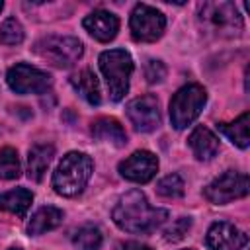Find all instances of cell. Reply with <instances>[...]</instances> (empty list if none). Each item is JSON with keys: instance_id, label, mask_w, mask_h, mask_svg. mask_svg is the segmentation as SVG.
I'll list each match as a JSON object with an SVG mask.
<instances>
[{"instance_id": "obj_1", "label": "cell", "mask_w": 250, "mask_h": 250, "mask_svg": "<svg viewBox=\"0 0 250 250\" xmlns=\"http://www.w3.org/2000/svg\"><path fill=\"white\" fill-rule=\"evenodd\" d=\"M111 217L113 223L125 232L148 234L168 219V211L150 207L141 189H131L117 199Z\"/></svg>"}, {"instance_id": "obj_2", "label": "cell", "mask_w": 250, "mask_h": 250, "mask_svg": "<svg viewBox=\"0 0 250 250\" xmlns=\"http://www.w3.org/2000/svg\"><path fill=\"white\" fill-rule=\"evenodd\" d=\"M94 170V162L86 152L72 150L62 156L53 172V188L62 197H74L82 193Z\"/></svg>"}, {"instance_id": "obj_3", "label": "cell", "mask_w": 250, "mask_h": 250, "mask_svg": "<svg viewBox=\"0 0 250 250\" xmlns=\"http://www.w3.org/2000/svg\"><path fill=\"white\" fill-rule=\"evenodd\" d=\"M199 23L207 33L223 39L238 37L244 29L240 12L232 2H227V0L203 2L199 6Z\"/></svg>"}, {"instance_id": "obj_4", "label": "cell", "mask_w": 250, "mask_h": 250, "mask_svg": "<svg viewBox=\"0 0 250 250\" xmlns=\"http://www.w3.org/2000/svg\"><path fill=\"white\" fill-rule=\"evenodd\" d=\"M100 70L105 78L109 98L113 102H121L129 92V78L133 74V59L125 49H109L104 51L98 59Z\"/></svg>"}, {"instance_id": "obj_5", "label": "cell", "mask_w": 250, "mask_h": 250, "mask_svg": "<svg viewBox=\"0 0 250 250\" xmlns=\"http://www.w3.org/2000/svg\"><path fill=\"white\" fill-rule=\"evenodd\" d=\"M207 102V92L201 84H188L182 86L170 100V121L176 129H186L191 125L203 105Z\"/></svg>"}, {"instance_id": "obj_6", "label": "cell", "mask_w": 250, "mask_h": 250, "mask_svg": "<svg viewBox=\"0 0 250 250\" xmlns=\"http://www.w3.org/2000/svg\"><path fill=\"white\" fill-rule=\"evenodd\" d=\"M33 53L43 61L51 62L59 68L72 66L84 53V45L76 37H62V35H47L33 45Z\"/></svg>"}, {"instance_id": "obj_7", "label": "cell", "mask_w": 250, "mask_h": 250, "mask_svg": "<svg viewBox=\"0 0 250 250\" xmlns=\"http://www.w3.org/2000/svg\"><path fill=\"white\" fill-rule=\"evenodd\" d=\"M129 29L135 41L152 43L162 37L166 29V18L160 10L148 6V4H137L131 12Z\"/></svg>"}, {"instance_id": "obj_8", "label": "cell", "mask_w": 250, "mask_h": 250, "mask_svg": "<svg viewBox=\"0 0 250 250\" xmlns=\"http://www.w3.org/2000/svg\"><path fill=\"white\" fill-rule=\"evenodd\" d=\"M248 191H250L248 176L229 170V172L221 174L219 178H215L211 184H207L203 189V195L207 197V201H211L215 205H225L234 199L246 197Z\"/></svg>"}, {"instance_id": "obj_9", "label": "cell", "mask_w": 250, "mask_h": 250, "mask_svg": "<svg viewBox=\"0 0 250 250\" xmlns=\"http://www.w3.org/2000/svg\"><path fill=\"white\" fill-rule=\"evenodd\" d=\"M6 82L16 94H41L51 86V76L41 68L18 62L8 70Z\"/></svg>"}, {"instance_id": "obj_10", "label": "cell", "mask_w": 250, "mask_h": 250, "mask_svg": "<svg viewBox=\"0 0 250 250\" xmlns=\"http://www.w3.org/2000/svg\"><path fill=\"white\" fill-rule=\"evenodd\" d=\"M127 117L135 125L137 131L141 133H150L160 125V109H158V100L150 94L135 98L127 104L125 107Z\"/></svg>"}, {"instance_id": "obj_11", "label": "cell", "mask_w": 250, "mask_h": 250, "mask_svg": "<svg viewBox=\"0 0 250 250\" xmlns=\"http://www.w3.org/2000/svg\"><path fill=\"white\" fill-rule=\"evenodd\" d=\"M158 172V158L150 150H137L119 162V174L135 184L150 182Z\"/></svg>"}, {"instance_id": "obj_12", "label": "cell", "mask_w": 250, "mask_h": 250, "mask_svg": "<svg viewBox=\"0 0 250 250\" xmlns=\"http://www.w3.org/2000/svg\"><path fill=\"white\" fill-rule=\"evenodd\" d=\"M205 242L209 250H242L248 236L229 221H217L209 227Z\"/></svg>"}, {"instance_id": "obj_13", "label": "cell", "mask_w": 250, "mask_h": 250, "mask_svg": "<svg viewBox=\"0 0 250 250\" xmlns=\"http://www.w3.org/2000/svg\"><path fill=\"white\" fill-rule=\"evenodd\" d=\"M82 25L94 39L107 43L119 31V18L107 10H94L84 18Z\"/></svg>"}, {"instance_id": "obj_14", "label": "cell", "mask_w": 250, "mask_h": 250, "mask_svg": "<svg viewBox=\"0 0 250 250\" xmlns=\"http://www.w3.org/2000/svg\"><path fill=\"white\" fill-rule=\"evenodd\" d=\"M188 145L197 160H211L219 152V139L215 133L203 125H197L188 137Z\"/></svg>"}, {"instance_id": "obj_15", "label": "cell", "mask_w": 250, "mask_h": 250, "mask_svg": "<svg viewBox=\"0 0 250 250\" xmlns=\"http://www.w3.org/2000/svg\"><path fill=\"white\" fill-rule=\"evenodd\" d=\"M55 156V146L47 143H37L27 152V178L33 182H41L51 160Z\"/></svg>"}, {"instance_id": "obj_16", "label": "cell", "mask_w": 250, "mask_h": 250, "mask_svg": "<svg viewBox=\"0 0 250 250\" xmlns=\"http://www.w3.org/2000/svg\"><path fill=\"white\" fill-rule=\"evenodd\" d=\"M92 137L98 141L111 143L113 146H125L127 145V133L121 127V123L113 117H98L92 123Z\"/></svg>"}, {"instance_id": "obj_17", "label": "cell", "mask_w": 250, "mask_h": 250, "mask_svg": "<svg viewBox=\"0 0 250 250\" xmlns=\"http://www.w3.org/2000/svg\"><path fill=\"white\" fill-rule=\"evenodd\" d=\"M62 217H64V213L59 207H53V205L39 207L29 219L27 232L31 236H39V234H43L47 230H53L62 223Z\"/></svg>"}, {"instance_id": "obj_18", "label": "cell", "mask_w": 250, "mask_h": 250, "mask_svg": "<svg viewBox=\"0 0 250 250\" xmlns=\"http://www.w3.org/2000/svg\"><path fill=\"white\" fill-rule=\"evenodd\" d=\"M70 84L74 86V90H76L90 105H98V104L102 102L98 78H96V74H94L90 68H84V70H80L78 74H72V76H70Z\"/></svg>"}, {"instance_id": "obj_19", "label": "cell", "mask_w": 250, "mask_h": 250, "mask_svg": "<svg viewBox=\"0 0 250 250\" xmlns=\"http://www.w3.org/2000/svg\"><path fill=\"white\" fill-rule=\"evenodd\" d=\"M31 203H33V193L25 188H18V189H10L6 193H0V209L14 213L18 217H25Z\"/></svg>"}, {"instance_id": "obj_20", "label": "cell", "mask_w": 250, "mask_h": 250, "mask_svg": "<svg viewBox=\"0 0 250 250\" xmlns=\"http://www.w3.org/2000/svg\"><path fill=\"white\" fill-rule=\"evenodd\" d=\"M250 123V115H248V111H244L238 119H234L232 123H219L217 125V129L232 143V145H236V146H240V148H246L248 145H250V135H248V125Z\"/></svg>"}, {"instance_id": "obj_21", "label": "cell", "mask_w": 250, "mask_h": 250, "mask_svg": "<svg viewBox=\"0 0 250 250\" xmlns=\"http://www.w3.org/2000/svg\"><path fill=\"white\" fill-rule=\"evenodd\" d=\"M104 242V234L98 227L94 225H84L76 230L74 238H72V244L78 248V250H98Z\"/></svg>"}, {"instance_id": "obj_22", "label": "cell", "mask_w": 250, "mask_h": 250, "mask_svg": "<svg viewBox=\"0 0 250 250\" xmlns=\"http://www.w3.org/2000/svg\"><path fill=\"white\" fill-rule=\"evenodd\" d=\"M21 166L18 158V150L12 146H4L0 150V178L2 180H16L20 178Z\"/></svg>"}, {"instance_id": "obj_23", "label": "cell", "mask_w": 250, "mask_h": 250, "mask_svg": "<svg viewBox=\"0 0 250 250\" xmlns=\"http://www.w3.org/2000/svg\"><path fill=\"white\" fill-rule=\"evenodd\" d=\"M23 27L16 18H8L0 25V43L4 45H20L23 41Z\"/></svg>"}, {"instance_id": "obj_24", "label": "cell", "mask_w": 250, "mask_h": 250, "mask_svg": "<svg viewBox=\"0 0 250 250\" xmlns=\"http://www.w3.org/2000/svg\"><path fill=\"white\" fill-rule=\"evenodd\" d=\"M156 191H158V195L168 197V199L182 197V195H184V180H182L178 174H168V176H164V178L158 182Z\"/></svg>"}, {"instance_id": "obj_25", "label": "cell", "mask_w": 250, "mask_h": 250, "mask_svg": "<svg viewBox=\"0 0 250 250\" xmlns=\"http://www.w3.org/2000/svg\"><path fill=\"white\" fill-rule=\"evenodd\" d=\"M189 227H191V219H189V217H180V219H176V221L164 230V238H166L168 242H178V240H182V238L188 234Z\"/></svg>"}, {"instance_id": "obj_26", "label": "cell", "mask_w": 250, "mask_h": 250, "mask_svg": "<svg viewBox=\"0 0 250 250\" xmlns=\"http://www.w3.org/2000/svg\"><path fill=\"white\" fill-rule=\"evenodd\" d=\"M164 76H166V66H164L162 61H156V59L146 61V64H145V78H146L150 84L162 82Z\"/></svg>"}, {"instance_id": "obj_27", "label": "cell", "mask_w": 250, "mask_h": 250, "mask_svg": "<svg viewBox=\"0 0 250 250\" xmlns=\"http://www.w3.org/2000/svg\"><path fill=\"white\" fill-rule=\"evenodd\" d=\"M115 250H150L146 244H141V242H121Z\"/></svg>"}, {"instance_id": "obj_28", "label": "cell", "mask_w": 250, "mask_h": 250, "mask_svg": "<svg viewBox=\"0 0 250 250\" xmlns=\"http://www.w3.org/2000/svg\"><path fill=\"white\" fill-rule=\"evenodd\" d=\"M10 250H21V248H20V246H12Z\"/></svg>"}, {"instance_id": "obj_29", "label": "cell", "mask_w": 250, "mask_h": 250, "mask_svg": "<svg viewBox=\"0 0 250 250\" xmlns=\"http://www.w3.org/2000/svg\"><path fill=\"white\" fill-rule=\"evenodd\" d=\"M2 8H4V2H2V0H0V12H2Z\"/></svg>"}, {"instance_id": "obj_30", "label": "cell", "mask_w": 250, "mask_h": 250, "mask_svg": "<svg viewBox=\"0 0 250 250\" xmlns=\"http://www.w3.org/2000/svg\"><path fill=\"white\" fill-rule=\"evenodd\" d=\"M188 250H191V248H188Z\"/></svg>"}]
</instances>
